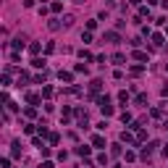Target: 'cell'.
<instances>
[{
  "mask_svg": "<svg viewBox=\"0 0 168 168\" xmlns=\"http://www.w3.org/2000/svg\"><path fill=\"white\" fill-rule=\"evenodd\" d=\"M92 144H95V147H100V150H103V147H105V139H103L100 134H95V137H92Z\"/></svg>",
  "mask_w": 168,
  "mask_h": 168,
  "instance_id": "cell-1",
  "label": "cell"
},
{
  "mask_svg": "<svg viewBox=\"0 0 168 168\" xmlns=\"http://www.w3.org/2000/svg\"><path fill=\"white\" fill-rule=\"evenodd\" d=\"M58 79H61V82H74V74H68V71H61V74H58Z\"/></svg>",
  "mask_w": 168,
  "mask_h": 168,
  "instance_id": "cell-2",
  "label": "cell"
},
{
  "mask_svg": "<svg viewBox=\"0 0 168 168\" xmlns=\"http://www.w3.org/2000/svg\"><path fill=\"white\" fill-rule=\"evenodd\" d=\"M24 37H16V40H13V50H24Z\"/></svg>",
  "mask_w": 168,
  "mask_h": 168,
  "instance_id": "cell-3",
  "label": "cell"
},
{
  "mask_svg": "<svg viewBox=\"0 0 168 168\" xmlns=\"http://www.w3.org/2000/svg\"><path fill=\"white\" fill-rule=\"evenodd\" d=\"M32 66L34 68H45V58H32Z\"/></svg>",
  "mask_w": 168,
  "mask_h": 168,
  "instance_id": "cell-4",
  "label": "cell"
},
{
  "mask_svg": "<svg viewBox=\"0 0 168 168\" xmlns=\"http://www.w3.org/2000/svg\"><path fill=\"white\" fill-rule=\"evenodd\" d=\"M47 26H50V32H58V29H61V21L53 19V21H47Z\"/></svg>",
  "mask_w": 168,
  "mask_h": 168,
  "instance_id": "cell-5",
  "label": "cell"
},
{
  "mask_svg": "<svg viewBox=\"0 0 168 168\" xmlns=\"http://www.w3.org/2000/svg\"><path fill=\"white\" fill-rule=\"evenodd\" d=\"M100 87H103V82H100V79H95V82L89 84V89H92V92H100Z\"/></svg>",
  "mask_w": 168,
  "mask_h": 168,
  "instance_id": "cell-6",
  "label": "cell"
},
{
  "mask_svg": "<svg viewBox=\"0 0 168 168\" xmlns=\"http://www.w3.org/2000/svg\"><path fill=\"white\" fill-rule=\"evenodd\" d=\"M105 40L108 42H116V40H118V32H105Z\"/></svg>",
  "mask_w": 168,
  "mask_h": 168,
  "instance_id": "cell-7",
  "label": "cell"
},
{
  "mask_svg": "<svg viewBox=\"0 0 168 168\" xmlns=\"http://www.w3.org/2000/svg\"><path fill=\"white\" fill-rule=\"evenodd\" d=\"M11 152H13V155H21V142H13L11 144Z\"/></svg>",
  "mask_w": 168,
  "mask_h": 168,
  "instance_id": "cell-8",
  "label": "cell"
},
{
  "mask_svg": "<svg viewBox=\"0 0 168 168\" xmlns=\"http://www.w3.org/2000/svg\"><path fill=\"white\" fill-rule=\"evenodd\" d=\"M26 100H29L32 105H40V95H26Z\"/></svg>",
  "mask_w": 168,
  "mask_h": 168,
  "instance_id": "cell-9",
  "label": "cell"
},
{
  "mask_svg": "<svg viewBox=\"0 0 168 168\" xmlns=\"http://www.w3.org/2000/svg\"><path fill=\"white\" fill-rule=\"evenodd\" d=\"M29 53L37 55V53H40V42H32V45H29Z\"/></svg>",
  "mask_w": 168,
  "mask_h": 168,
  "instance_id": "cell-10",
  "label": "cell"
},
{
  "mask_svg": "<svg viewBox=\"0 0 168 168\" xmlns=\"http://www.w3.org/2000/svg\"><path fill=\"white\" fill-rule=\"evenodd\" d=\"M163 40H165V37H163V34H152V42H155V45H158V47H160V45H163Z\"/></svg>",
  "mask_w": 168,
  "mask_h": 168,
  "instance_id": "cell-11",
  "label": "cell"
},
{
  "mask_svg": "<svg viewBox=\"0 0 168 168\" xmlns=\"http://www.w3.org/2000/svg\"><path fill=\"white\" fill-rule=\"evenodd\" d=\"M123 61H126V58H123V53H116V55H113V63H118V66H121Z\"/></svg>",
  "mask_w": 168,
  "mask_h": 168,
  "instance_id": "cell-12",
  "label": "cell"
},
{
  "mask_svg": "<svg viewBox=\"0 0 168 168\" xmlns=\"http://www.w3.org/2000/svg\"><path fill=\"white\" fill-rule=\"evenodd\" d=\"M121 121H123V123H134V121H131V113H126V111L121 113Z\"/></svg>",
  "mask_w": 168,
  "mask_h": 168,
  "instance_id": "cell-13",
  "label": "cell"
},
{
  "mask_svg": "<svg viewBox=\"0 0 168 168\" xmlns=\"http://www.w3.org/2000/svg\"><path fill=\"white\" fill-rule=\"evenodd\" d=\"M76 152H79V155H84V158H87V155H89L92 150H89V147H76Z\"/></svg>",
  "mask_w": 168,
  "mask_h": 168,
  "instance_id": "cell-14",
  "label": "cell"
},
{
  "mask_svg": "<svg viewBox=\"0 0 168 168\" xmlns=\"http://www.w3.org/2000/svg\"><path fill=\"white\" fill-rule=\"evenodd\" d=\"M74 24V16H63V26H71Z\"/></svg>",
  "mask_w": 168,
  "mask_h": 168,
  "instance_id": "cell-15",
  "label": "cell"
},
{
  "mask_svg": "<svg viewBox=\"0 0 168 168\" xmlns=\"http://www.w3.org/2000/svg\"><path fill=\"white\" fill-rule=\"evenodd\" d=\"M82 42H92V32H84L82 34Z\"/></svg>",
  "mask_w": 168,
  "mask_h": 168,
  "instance_id": "cell-16",
  "label": "cell"
},
{
  "mask_svg": "<svg viewBox=\"0 0 168 168\" xmlns=\"http://www.w3.org/2000/svg\"><path fill=\"white\" fill-rule=\"evenodd\" d=\"M103 116H113V108L111 105H103Z\"/></svg>",
  "mask_w": 168,
  "mask_h": 168,
  "instance_id": "cell-17",
  "label": "cell"
},
{
  "mask_svg": "<svg viewBox=\"0 0 168 168\" xmlns=\"http://www.w3.org/2000/svg\"><path fill=\"white\" fill-rule=\"evenodd\" d=\"M3 168H11V158H3V163H0Z\"/></svg>",
  "mask_w": 168,
  "mask_h": 168,
  "instance_id": "cell-18",
  "label": "cell"
},
{
  "mask_svg": "<svg viewBox=\"0 0 168 168\" xmlns=\"http://www.w3.org/2000/svg\"><path fill=\"white\" fill-rule=\"evenodd\" d=\"M40 168H53V163H50V160H45V163H42Z\"/></svg>",
  "mask_w": 168,
  "mask_h": 168,
  "instance_id": "cell-19",
  "label": "cell"
},
{
  "mask_svg": "<svg viewBox=\"0 0 168 168\" xmlns=\"http://www.w3.org/2000/svg\"><path fill=\"white\" fill-rule=\"evenodd\" d=\"M160 5H163V8L168 11V0H160Z\"/></svg>",
  "mask_w": 168,
  "mask_h": 168,
  "instance_id": "cell-20",
  "label": "cell"
},
{
  "mask_svg": "<svg viewBox=\"0 0 168 168\" xmlns=\"http://www.w3.org/2000/svg\"><path fill=\"white\" fill-rule=\"evenodd\" d=\"M129 3H131V5H139V3H142V0H129Z\"/></svg>",
  "mask_w": 168,
  "mask_h": 168,
  "instance_id": "cell-21",
  "label": "cell"
},
{
  "mask_svg": "<svg viewBox=\"0 0 168 168\" xmlns=\"http://www.w3.org/2000/svg\"><path fill=\"white\" fill-rule=\"evenodd\" d=\"M155 3H158V0H147V5H155Z\"/></svg>",
  "mask_w": 168,
  "mask_h": 168,
  "instance_id": "cell-22",
  "label": "cell"
},
{
  "mask_svg": "<svg viewBox=\"0 0 168 168\" xmlns=\"http://www.w3.org/2000/svg\"><path fill=\"white\" fill-rule=\"evenodd\" d=\"M163 155H168V144H165V147H163Z\"/></svg>",
  "mask_w": 168,
  "mask_h": 168,
  "instance_id": "cell-23",
  "label": "cell"
},
{
  "mask_svg": "<svg viewBox=\"0 0 168 168\" xmlns=\"http://www.w3.org/2000/svg\"><path fill=\"white\" fill-rule=\"evenodd\" d=\"M42 3H45V0H42Z\"/></svg>",
  "mask_w": 168,
  "mask_h": 168,
  "instance_id": "cell-24",
  "label": "cell"
}]
</instances>
